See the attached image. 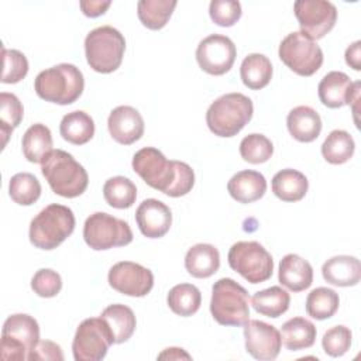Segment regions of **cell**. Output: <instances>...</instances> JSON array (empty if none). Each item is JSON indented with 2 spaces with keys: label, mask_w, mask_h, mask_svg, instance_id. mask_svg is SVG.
<instances>
[{
  "label": "cell",
  "mask_w": 361,
  "mask_h": 361,
  "mask_svg": "<svg viewBox=\"0 0 361 361\" xmlns=\"http://www.w3.org/2000/svg\"><path fill=\"white\" fill-rule=\"evenodd\" d=\"M133 169L148 186L171 197L185 196L195 185V172L186 162L169 161L154 147L134 154Z\"/></svg>",
  "instance_id": "1"
},
{
  "label": "cell",
  "mask_w": 361,
  "mask_h": 361,
  "mask_svg": "<svg viewBox=\"0 0 361 361\" xmlns=\"http://www.w3.org/2000/svg\"><path fill=\"white\" fill-rule=\"evenodd\" d=\"M41 172L52 192L68 199L80 196L89 183L86 169L63 149H52L42 161Z\"/></svg>",
  "instance_id": "2"
},
{
  "label": "cell",
  "mask_w": 361,
  "mask_h": 361,
  "mask_svg": "<svg viewBox=\"0 0 361 361\" xmlns=\"http://www.w3.org/2000/svg\"><path fill=\"white\" fill-rule=\"evenodd\" d=\"M83 87V73L72 63H59L41 71L34 80V90L38 97L61 106L75 103Z\"/></svg>",
  "instance_id": "3"
},
{
  "label": "cell",
  "mask_w": 361,
  "mask_h": 361,
  "mask_svg": "<svg viewBox=\"0 0 361 361\" xmlns=\"http://www.w3.org/2000/svg\"><path fill=\"white\" fill-rule=\"evenodd\" d=\"M252 102L243 93H227L216 99L207 109L206 123L217 137H234L251 120Z\"/></svg>",
  "instance_id": "4"
},
{
  "label": "cell",
  "mask_w": 361,
  "mask_h": 361,
  "mask_svg": "<svg viewBox=\"0 0 361 361\" xmlns=\"http://www.w3.org/2000/svg\"><path fill=\"white\" fill-rule=\"evenodd\" d=\"M75 214L63 204L52 203L44 207L30 223V241L41 250H54L75 230Z\"/></svg>",
  "instance_id": "5"
},
{
  "label": "cell",
  "mask_w": 361,
  "mask_h": 361,
  "mask_svg": "<svg viewBox=\"0 0 361 361\" xmlns=\"http://www.w3.org/2000/svg\"><path fill=\"white\" fill-rule=\"evenodd\" d=\"M210 313L221 326H244L250 320L248 292L231 278L219 279L212 288Z\"/></svg>",
  "instance_id": "6"
},
{
  "label": "cell",
  "mask_w": 361,
  "mask_h": 361,
  "mask_svg": "<svg viewBox=\"0 0 361 361\" xmlns=\"http://www.w3.org/2000/svg\"><path fill=\"white\" fill-rule=\"evenodd\" d=\"M126 51L123 34L111 27L102 25L92 30L85 38V55L89 66L99 73H111L120 68Z\"/></svg>",
  "instance_id": "7"
},
{
  "label": "cell",
  "mask_w": 361,
  "mask_h": 361,
  "mask_svg": "<svg viewBox=\"0 0 361 361\" xmlns=\"http://www.w3.org/2000/svg\"><path fill=\"white\" fill-rule=\"evenodd\" d=\"M39 341L38 322L25 313H16L6 319L1 329L0 357L4 361H24Z\"/></svg>",
  "instance_id": "8"
},
{
  "label": "cell",
  "mask_w": 361,
  "mask_h": 361,
  "mask_svg": "<svg viewBox=\"0 0 361 361\" xmlns=\"http://www.w3.org/2000/svg\"><path fill=\"white\" fill-rule=\"evenodd\" d=\"M228 265L250 283L268 281L274 272L272 255L258 241H238L231 245Z\"/></svg>",
  "instance_id": "9"
},
{
  "label": "cell",
  "mask_w": 361,
  "mask_h": 361,
  "mask_svg": "<svg viewBox=\"0 0 361 361\" xmlns=\"http://www.w3.org/2000/svg\"><path fill=\"white\" fill-rule=\"evenodd\" d=\"M83 238L92 250L103 251L130 244L133 231L127 221L104 212H96L85 221Z\"/></svg>",
  "instance_id": "10"
},
{
  "label": "cell",
  "mask_w": 361,
  "mask_h": 361,
  "mask_svg": "<svg viewBox=\"0 0 361 361\" xmlns=\"http://www.w3.org/2000/svg\"><path fill=\"white\" fill-rule=\"evenodd\" d=\"M281 61L299 76L314 75L323 63L322 48L300 31L288 34L279 44Z\"/></svg>",
  "instance_id": "11"
},
{
  "label": "cell",
  "mask_w": 361,
  "mask_h": 361,
  "mask_svg": "<svg viewBox=\"0 0 361 361\" xmlns=\"http://www.w3.org/2000/svg\"><path fill=\"white\" fill-rule=\"evenodd\" d=\"M114 344L113 334L102 317L85 319L76 329L72 353L76 361H100Z\"/></svg>",
  "instance_id": "12"
},
{
  "label": "cell",
  "mask_w": 361,
  "mask_h": 361,
  "mask_svg": "<svg viewBox=\"0 0 361 361\" xmlns=\"http://www.w3.org/2000/svg\"><path fill=\"white\" fill-rule=\"evenodd\" d=\"M293 11L300 32L313 41L330 32L337 20V8L327 0H298L293 4Z\"/></svg>",
  "instance_id": "13"
},
{
  "label": "cell",
  "mask_w": 361,
  "mask_h": 361,
  "mask_svg": "<svg viewBox=\"0 0 361 361\" xmlns=\"http://www.w3.org/2000/svg\"><path fill=\"white\" fill-rule=\"evenodd\" d=\"M235 56L237 49L234 42L221 34H212L203 38L196 48V61L200 69L214 76L228 72Z\"/></svg>",
  "instance_id": "14"
},
{
  "label": "cell",
  "mask_w": 361,
  "mask_h": 361,
  "mask_svg": "<svg viewBox=\"0 0 361 361\" xmlns=\"http://www.w3.org/2000/svg\"><path fill=\"white\" fill-rule=\"evenodd\" d=\"M107 281L114 290L134 298L148 295L154 286L152 272L133 261H120L114 264L109 271Z\"/></svg>",
  "instance_id": "15"
},
{
  "label": "cell",
  "mask_w": 361,
  "mask_h": 361,
  "mask_svg": "<svg viewBox=\"0 0 361 361\" xmlns=\"http://www.w3.org/2000/svg\"><path fill=\"white\" fill-rule=\"evenodd\" d=\"M247 353L259 361H272L279 355L282 340L279 330L261 320H248L244 324Z\"/></svg>",
  "instance_id": "16"
},
{
  "label": "cell",
  "mask_w": 361,
  "mask_h": 361,
  "mask_svg": "<svg viewBox=\"0 0 361 361\" xmlns=\"http://www.w3.org/2000/svg\"><path fill=\"white\" fill-rule=\"evenodd\" d=\"M317 93L326 107L338 109L360 99V82L353 83L344 72L331 71L320 80Z\"/></svg>",
  "instance_id": "17"
},
{
  "label": "cell",
  "mask_w": 361,
  "mask_h": 361,
  "mask_svg": "<svg viewBox=\"0 0 361 361\" xmlns=\"http://www.w3.org/2000/svg\"><path fill=\"white\" fill-rule=\"evenodd\" d=\"M107 128L116 142L131 145L144 134V118L137 109L131 106H118L110 111Z\"/></svg>",
  "instance_id": "18"
},
{
  "label": "cell",
  "mask_w": 361,
  "mask_h": 361,
  "mask_svg": "<svg viewBox=\"0 0 361 361\" xmlns=\"http://www.w3.org/2000/svg\"><path fill=\"white\" fill-rule=\"evenodd\" d=\"M135 221L147 238L164 237L172 224L171 209L158 199H145L135 210Z\"/></svg>",
  "instance_id": "19"
},
{
  "label": "cell",
  "mask_w": 361,
  "mask_h": 361,
  "mask_svg": "<svg viewBox=\"0 0 361 361\" xmlns=\"http://www.w3.org/2000/svg\"><path fill=\"white\" fill-rule=\"evenodd\" d=\"M324 281L334 286H354L361 279V262L353 255H336L322 267Z\"/></svg>",
  "instance_id": "20"
},
{
  "label": "cell",
  "mask_w": 361,
  "mask_h": 361,
  "mask_svg": "<svg viewBox=\"0 0 361 361\" xmlns=\"http://www.w3.org/2000/svg\"><path fill=\"white\" fill-rule=\"evenodd\" d=\"M278 279L289 290L302 292L313 282V268L298 254H286L279 262Z\"/></svg>",
  "instance_id": "21"
},
{
  "label": "cell",
  "mask_w": 361,
  "mask_h": 361,
  "mask_svg": "<svg viewBox=\"0 0 361 361\" xmlns=\"http://www.w3.org/2000/svg\"><path fill=\"white\" fill-rule=\"evenodd\" d=\"M227 190L238 203H252L265 195L267 180L262 173L245 169L231 176L227 183Z\"/></svg>",
  "instance_id": "22"
},
{
  "label": "cell",
  "mask_w": 361,
  "mask_h": 361,
  "mask_svg": "<svg viewBox=\"0 0 361 361\" xmlns=\"http://www.w3.org/2000/svg\"><path fill=\"white\" fill-rule=\"evenodd\" d=\"M286 126L289 134L299 142L314 141L322 131L319 113L309 106H298L288 113Z\"/></svg>",
  "instance_id": "23"
},
{
  "label": "cell",
  "mask_w": 361,
  "mask_h": 361,
  "mask_svg": "<svg viewBox=\"0 0 361 361\" xmlns=\"http://www.w3.org/2000/svg\"><path fill=\"white\" fill-rule=\"evenodd\" d=\"M185 268L193 278H209L220 268L219 250L212 244H196L185 255Z\"/></svg>",
  "instance_id": "24"
},
{
  "label": "cell",
  "mask_w": 361,
  "mask_h": 361,
  "mask_svg": "<svg viewBox=\"0 0 361 361\" xmlns=\"http://www.w3.org/2000/svg\"><path fill=\"white\" fill-rule=\"evenodd\" d=\"M271 185L274 195L283 202H299L305 197L309 189L307 178L292 168L276 172Z\"/></svg>",
  "instance_id": "25"
},
{
  "label": "cell",
  "mask_w": 361,
  "mask_h": 361,
  "mask_svg": "<svg viewBox=\"0 0 361 361\" xmlns=\"http://www.w3.org/2000/svg\"><path fill=\"white\" fill-rule=\"evenodd\" d=\"M317 330L314 324L305 317H292L282 324L281 340L289 351H299L314 344Z\"/></svg>",
  "instance_id": "26"
},
{
  "label": "cell",
  "mask_w": 361,
  "mask_h": 361,
  "mask_svg": "<svg viewBox=\"0 0 361 361\" xmlns=\"http://www.w3.org/2000/svg\"><path fill=\"white\" fill-rule=\"evenodd\" d=\"M23 154L27 161L32 164H42V161L52 151L51 130L41 123H35L27 128L21 140Z\"/></svg>",
  "instance_id": "27"
},
{
  "label": "cell",
  "mask_w": 361,
  "mask_h": 361,
  "mask_svg": "<svg viewBox=\"0 0 361 361\" xmlns=\"http://www.w3.org/2000/svg\"><path fill=\"white\" fill-rule=\"evenodd\" d=\"M100 317L107 323L113 334L114 344H121L127 341L133 336L137 326L134 312L128 306L121 303H114L107 306L102 312Z\"/></svg>",
  "instance_id": "28"
},
{
  "label": "cell",
  "mask_w": 361,
  "mask_h": 361,
  "mask_svg": "<svg viewBox=\"0 0 361 361\" xmlns=\"http://www.w3.org/2000/svg\"><path fill=\"white\" fill-rule=\"evenodd\" d=\"M59 133L65 141L73 145H83L94 135V121L87 113L75 110L62 117Z\"/></svg>",
  "instance_id": "29"
},
{
  "label": "cell",
  "mask_w": 361,
  "mask_h": 361,
  "mask_svg": "<svg viewBox=\"0 0 361 361\" xmlns=\"http://www.w3.org/2000/svg\"><path fill=\"white\" fill-rule=\"evenodd\" d=\"M272 63L262 54H250L240 66V76L243 83L251 90L265 87L272 79Z\"/></svg>",
  "instance_id": "30"
},
{
  "label": "cell",
  "mask_w": 361,
  "mask_h": 361,
  "mask_svg": "<svg viewBox=\"0 0 361 361\" xmlns=\"http://www.w3.org/2000/svg\"><path fill=\"white\" fill-rule=\"evenodd\" d=\"M290 303L289 293L281 286H271L268 289L255 292L251 298V305L262 316L267 317H279L288 309Z\"/></svg>",
  "instance_id": "31"
},
{
  "label": "cell",
  "mask_w": 361,
  "mask_h": 361,
  "mask_svg": "<svg viewBox=\"0 0 361 361\" xmlns=\"http://www.w3.org/2000/svg\"><path fill=\"white\" fill-rule=\"evenodd\" d=\"M176 4L175 0H141L137 4V14L144 27L157 31L166 25Z\"/></svg>",
  "instance_id": "32"
},
{
  "label": "cell",
  "mask_w": 361,
  "mask_h": 361,
  "mask_svg": "<svg viewBox=\"0 0 361 361\" xmlns=\"http://www.w3.org/2000/svg\"><path fill=\"white\" fill-rule=\"evenodd\" d=\"M355 149V142L345 130H333L322 144L323 158L333 165H341L350 161Z\"/></svg>",
  "instance_id": "33"
},
{
  "label": "cell",
  "mask_w": 361,
  "mask_h": 361,
  "mask_svg": "<svg viewBox=\"0 0 361 361\" xmlns=\"http://www.w3.org/2000/svg\"><path fill=\"white\" fill-rule=\"evenodd\" d=\"M166 302L175 314L189 317L199 310L202 303V293L192 283H179L169 290Z\"/></svg>",
  "instance_id": "34"
},
{
  "label": "cell",
  "mask_w": 361,
  "mask_h": 361,
  "mask_svg": "<svg viewBox=\"0 0 361 361\" xmlns=\"http://www.w3.org/2000/svg\"><path fill=\"white\" fill-rule=\"evenodd\" d=\"M103 196L109 206L114 209H128L137 199V188L126 176H113L103 185Z\"/></svg>",
  "instance_id": "35"
},
{
  "label": "cell",
  "mask_w": 361,
  "mask_h": 361,
  "mask_svg": "<svg viewBox=\"0 0 361 361\" xmlns=\"http://www.w3.org/2000/svg\"><path fill=\"white\" fill-rule=\"evenodd\" d=\"M340 305L338 293L330 288H316L306 298V313L316 320H326L334 316Z\"/></svg>",
  "instance_id": "36"
},
{
  "label": "cell",
  "mask_w": 361,
  "mask_h": 361,
  "mask_svg": "<svg viewBox=\"0 0 361 361\" xmlns=\"http://www.w3.org/2000/svg\"><path fill=\"white\" fill-rule=\"evenodd\" d=\"M8 193L14 203L21 206L34 204L41 196V183L30 172H20L11 176Z\"/></svg>",
  "instance_id": "37"
},
{
  "label": "cell",
  "mask_w": 361,
  "mask_h": 361,
  "mask_svg": "<svg viewBox=\"0 0 361 361\" xmlns=\"http://www.w3.org/2000/svg\"><path fill=\"white\" fill-rule=\"evenodd\" d=\"M0 134L3 137V148L7 144L8 135L17 128L23 120L24 109L18 97L13 93H0Z\"/></svg>",
  "instance_id": "38"
},
{
  "label": "cell",
  "mask_w": 361,
  "mask_h": 361,
  "mask_svg": "<svg viewBox=\"0 0 361 361\" xmlns=\"http://www.w3.org/2000/svg\"><path fill=\"white\" fill-rule=\"evenodd\" d=\"M274 154V144L264 134H248L240 142V155L245 162L264 164Z\"/></svg>",
  "instance_id": "39"
},
{
  "label": "cell",
  "mask_w": 361,
  "mask_h": 361,
  "mask_svg": "<svg viewBox=\"0 0 361 361\" xmlns=\"http://www.w3.org/2000/svg\"><path fill=\"white\" fill-rule=\"evenodd\" d=\"M3 83H17L28 73V61L25 55L17 49H7L3 47Z\"/></svg>",
  "instance_id": "40"
},
{
  "label": "cell",
  "mask_w": 361,
  "mask_h": 361,
  "mask_svg": "<svg viewBox=\"0 0 361 361\" xmlns=\"http://www.w3.org/2000/svg\"><path fill=\"white\" fill-rule=\"evenodd\" d=\"M351 338H353L351 330L343 324H338L329 329L324 333L322 338V347L327 355L341 357L350 350Z\"/></svg>",
  "instance_id": "41"
},
{
  "label": "cell",
  "mask_w": 361,
  "mask_h": 361,
  "mask_svg": "<svg viewBox=\"0 0 361 361\" xmlns=\"http://www.w3.org/2000/svg\"><path fill=\"white\" fill-rule=\"evenodd\" d=\"M241 4L235 0H212L209 14L214 24L220 27H231L241 17Z\"/></svg>",
  "instance_id": "42"
},
{
  "label": "cell",
  "mask_w": 361,
  "mask_h": 361,
  "mask_svg": "<svg viewBox=\"0 0 361 361\" xmlns=\"http://www.w3.org/2000/svg\"><path fill=\"white\" fill-rule=\"evenodd\" d=\"M31 289L41 298H54L62 289V278L54 269H38L31 279Z\"/></svg>",
  "instance_id": "43"
},
{
  "label": "cell",
  "mask_w": 361,
  "mask_h": 361,
  "mask_svg": "<svg viewBox=\"0 0 361 361\" xmlns=\"http://www.w3.org/2000/svg\"><path fill=\"white\" fill-rule=\"evenodd\" d=\"M30 361H62L63 353L61 345L51 340H39L28 354Z\"/></svg>",
  "instance_id": "44"
},
{
  "label": "cell",
  "mask_w": 361,
  "mask_h": 361,
  "mask_svg": "<svg viewBox=\"0 0 361 361\" xmlns=\"http://www.w3.org/2000/svg\"><path fill=\"white\" fill-rule=\"evenodd\" d=\"M111 1H100V0H83L79 3L82 13L86 17L94 18L106 13V10L110 7Z\"/></svg>",
  "instance_id": "45"
},
{
  "label": "cell",
  "mask_w": 361,
  "mask_h": 361,
  "mask_svg": "<svg viewBox=\"0 0 361 361\" xmlns=\"http://www.w3.org/2000/svg\"><path fill=\"white\" fill-rule=\"evenodd\" d=\"M360 47H361V41H355L354 44H351L347 49H345V62L350 68H353L354 71H360L361 69V52H360Z\"/></svg>",
  "instance_id": "46"
},
{
  "label": "cell",
  "mask_w": 361,
  "mask_h": 361,
  "mask_svg": "<svg viewBox=\"0 0 361 361\" xmlns=\"http://www.w3.org/2000/svg\"><path fill=\"white\" fill-rule=\"evenodd\" d=\"M158 358H159V360H180V358L190 360V355H189L183 348L169 347V348H165V350L158 355Z\"/></svg>",
  "instance_id": "47"
}]
</instances>
